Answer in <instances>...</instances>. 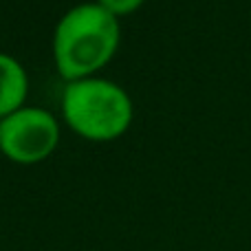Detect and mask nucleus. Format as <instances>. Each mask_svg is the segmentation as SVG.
<instances>
[{
  "label": "nucleus",
  "mask_w": 251,
  "mask_h": 251,
  "mask_svg": "<svg viewBox=\"0 0 251 251\" xmlns=\"http://www.w3.org/2000/svg\"><path fill=\"white\" fill-rule=\"evenodd\" d=\"M29 79L26 71L16 57L0 53V119L25 106Z\"/></svg>",
  "instance_id": "20e7f679"
},
{
  "label": "nucleus",
  "mask_w": 251,
  "mask_h": 251,
  "mask_svg": "<svg viewBox=\"0 0 251 251\" xmlns=\"http://www.w3.org/2000/svg\"><path fill=\"white\" fill-rule=\"evenodd\" d=\"M60 141V124L49 110L22 106L0 119V150L16 163L49 159Z\"/></svg>",
  "instance_id": "7ed1b4c3"
},
{
  "label": "nucleus",
  "mask_w": 251,
  "mask_h": 251,
  "mask_svg": "<svg viewBox=\"0 0 251 251\" xmlns=\"http://www.w3.org/2000/svg\"><path fill=\"white\" fill-rule=\"evenodd\" d=\"M119 47V18L100 2H82L60 18L53 57L66 82L93 77Z\"/></svg>",
  "instance_id": "f257e3e1"
},
{
  "label": "nucleus",
  "mask_w": 251,
  "mask_h": 251,
  "mask_svg": "<svg viewBox=\"0 0 251 251\" xmlns=\"http://www.w3.org/2000/svg\"><path fill=\"white\" fill-rule=\"evenodd\" d=\"M62 115L84 139L110 141L128 130L132 122V101L128 93L110 79H73L62 93Z\"/></svg>",
  "instance_id": "f03ea898"
},
{
  "label": "nucleus",
  "mask_w": 251,
  "mask_h": 251,
  "mask_svg": "<svg viewBox=\"0 0 251 251\" xmlns=\"http://www.w3.org/2000/svg\"><path fill=\"white\" fill-rule=\"evenodd\" d=\"M97 2L119 18V16H126V13L134 11V9H137L143 0H97Z\"/></svg>",
  "instance_id": "39448f33"
}]
</instances>
